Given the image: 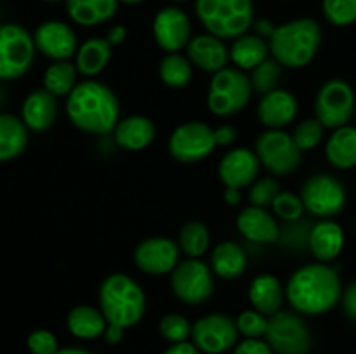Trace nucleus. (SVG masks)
<instances>
[{"label":"nucleus","mask_w":356,"mask_h":354,"mask_svg":"<svg viewBox=\"0 0 356 354\" xmlns=\"http://www.w3.org/2000/svg\"><path fill=\"white\" fill-rule=\"evenodd\" d=\"M256 155L261 165L273 176H289L301 165L302 151L291 134L282 128H268L256 141Z\"/></svg>","instance_id":"nucleus-8"},{"label":"nucleus","mask_w":356,"mask_h":354,"mask_svg":"<svg viewBox=\"0 0 356 354\" xmlns=\"http://www.w3.org/2000/svg\"><path fill=\"white\" fill-rule=\"evenodd\" d=\"M214 137L218 146H232L236 139V128L233 125H221L214 128Z\"/></svg>","instance_id":"nucleus-46"},{"label":"nucleus","mask_w":356,"mask_h":354,"mask_svg":"<svg viewBox=\"0 0 356 354\" xmlns=\"http://www.w3.org/2000/svg\"><path fill=\"white\" fill-rule=\"evenodd\" d=\"M323 14L334 26H350L356 21V0H323Z\"/></svg>","instance_id":"nucleus-40"},{"label":"nucleus","mask_w":356,"mask_h":354,"mask_svg":"<svg viewBox=\"0 0 356 354\" xmlns=\"http://www.w3.org/2000/svg\"><path fill=\"white\" fill-rule=\"evenodd\" d=\"M280 193V184L275 177H263V179H257L252 184L249 193L250 205H256V207L268 208L273 205L275 198Z\"/></svg>","instance_id":"nucleus-42"},{"label":"nucleus","mask_w":356,"mask_h":354,"mask_svg":"<svg viewBox=\"0 0 356 354\" xmlns=\"http://www.w3.org/2000/svg\"><path fill=\"white\" fill-rule=\"evenodd\" d=\"M236 328L245 339H261L263 335H266L268 316L256 309H247V311L240 312L236 318Z\"/></svg>","instance_id":"nucleus-41"},{"label":"nucleus","mask_w":356,"mask_h":354,"mask_svg":"<svg viewBox=\"0 0 356 354\" xmlns=\"http://www.w3.org/2000/svg\"><path fill=\"white\" fill-rule=\"evenodd\" d=\"M28 351L31 354H58L59 344L52 332L45 328H38L28 335Z\"/></svg>","instance_id":"nucleus-43"},{"label":"nucleus","mask_w":356,"mask_h":354,"mask_svg":"<svg viewBox=\"0 0 356 354\" xmlns=\"http://www.w3.org/2000/svg\"><path fill=\"white\" fill-rule=\"evenodd\" d=\"M356 108L355 90L346 80L330 78L320 87L315 97V118L325 128H339L353 118Z\"/></svg>","instance_id":"nucleus-9"},{"label":"nucleus","mask_w":356,"mask_h":354,"mask_svg":"<svg viewBox=\"0 0 356 354\" xmlns=\"http://www.w3.org/2000/svg\"><path fill=\"white\" fill-rule=\"evenodd\" d=\"M172 2H188V0H172Z\"/></svg>","instance_id":"nucleus-55"},{"label":"nucleus","mask_w":356,"mask_h":354,"mask_svg":"<svg viewBox=\"0 0 356 354\" xmlns=\"http://www.w3.org/2000/svg\"><path fill=\"white\" fill-rule=\"evenodd\" d=\"M156 127L152 118L143 115H131L120 118L113 130V139L122 149L127 151H141L155 141Z\"/></svg>","instance_id":"nucleus-23"},{"label":"nucleus","mask_w":356,"mask_h":354,"mask_svg":"<svg viewBox=\"0 0 356 354\" xmlns=\"http://www.w3.org/2000/svg\"><path fill=\"white\" fill-rule=\"evenodd\" d=\"M271 208H273L275 215L285 222L298 221V219H301V215L305 214L306 210L301 194L298 196V194L291 193V191H280L278 196L275 198Z\"/></svg>","instance_id":"nucleus-39"},{"label":"nucleus","mask_w":356,"mask_h":354,"mask_svg":"<svg viewBox=\"0 0 356 354\" xmlns=\"http://www.w3.org/2000/svg\"><path fill=\"white\" fill-rule=\"evenodd\" d=\"M240 235L252 243H275L280 236L277 219L263 207L249 205L236 217Z\"/></svg>","instance_id":"nucleus-22"},{"label":"nucleus","mask_w":356,"mask_h":354,"mask_svg":"<svg viewBox=\"0 0 356 354\" xmlns=\"http://www.w3.org/2000/svg\"><path fill=\"white\" fill-rule=\"evenodd\" d=\"M341 304H343V311L346 318L356 321V281L346 288V292L341 297Z\"/></svg>","instance_id":"nucleus-45"},{"label":"nucleus","mask_w":356,"mask_h":354,"mask_svg":"<svg viewBox=\"0 0 356 354\" xmlns=\"http://www.w3.org/2000/svg\"><path fill=\"white\" fill-rule=\"evenodd\" d=\"M197 16L207 33L218 38H238L254 19L252 0H197Z\"/></svg>","instance_id":"nucleus-5"},{"label":"nucleus","mask_w":356,"mask_h":354,"mask_svg":"<svg viewBox=\"0 0 356 354\" xmlns=\"http://www.w3.org/2000/svg\"><path fill=\"white\" fill-rule=\"evenodd\" d=\"M111 45L106 38L92 37L79 45L75 54V66L80 75L92 78L97 76L108 66L111 59Z\"/></svg>","instance_id":"nucleus-29"},{"label":"nucleus","mask_w":356,"mask_h":354,"mask_svg":"<svg viewBox=\"0 0 356 354\" xmlns=\"http://www.w3.org/2000/svg\"><path fill=\"white\" fill-rule=\"evenodd\" d=\"M252 96L250 78L238 68H222L214 73L209 85L207 106L216 117H233L249 104Z\"/></svg>","instance_id":"nucleus-6"},{"label":"nucleus","mask_w":356,"mask_h":354,"mask_svg":"<svg viewBox=\"0 0 356 354\" xmlns=\"http://www.w3.org/2000/svg\"><path fill=\"white\" fill-rule=\"evenodd\" d=\"M308 246L318 262H332L344 246V231L337 222L325 219L316 222L308 236Z\"/></svg>","instance_id":"nucleus-24"},{"label":"nucleus","mask_w":356,"mask_h":354,"mask_svg":"<svg viewBox=\"0 0 356 354\" xmlns=\"http://www.w3.org/2000/svg\"><path fill=\"white\" fill-rule=\"evenodd\" d=\"M159 332L167 342L177 344L190 339L191 332H193V325H191L190 319L184 318L183 314L169 312V314H165L162 319H160Z\"/></svg>","instance_id":"nucleus-38"},{"label":"nucleus","mask_w":356,"mask_h":354,"mask_svg":"<svg viewBox=\"0 0 356 354\" xmlns=\"http://www.w3.org/2000/svg\"><path fill=\"white\" fill-rule=\"evenodd\" d=\"M44 2H61V0H44Z\"/></svg>","instance_id":"nucleus-54"},{"label":"nucleus","mask_w":356,"mask_h":354,"mask_svg":"<svg viewBox=\"0 0 356 354\" xmlns=\"http://www.w3.org/2000/svg\"><path fill=\"white\" fill-rule=\"evenodd\" d=\"M124 332H125V328H122V326L110 325V323H108L103 337H104V340H106V344H110V346H117V344H120L122 339H124Z\"/></svg>","instance_id":"nucleus-48"},{"label":"nucleus","mask_w":356,"mask_h":354,"mask_svg":"<svg viewBox=\"0 0 356 354\" xmlns=\"http://www.w3.org/2000/svg\"><path fill=\"white\" fill-rule=\"evenodd\" d=\"M270 54V44L259 35H242L235 38L229 49V59L238 69H254L261 62L266 61Z\"/></svg>","instance_id":"nucleus-32"},{"label":"nucleus","mask_w":356,"mask_h":354,"mask_svg":"<svg viewBox=\"0 0 356 354\" xmlns=\"http://www.w3.org/2000/svg\"><path fill=\"white\" fill-rule=\"evenodd\" d=\"M280 78H282V66L278 65L275 59H266V61H263L259 66H256V68L252 69V75H250L252 92L259 94V96H264V94L278 89Z\"/></svg>","instance_id":"nucleus-36"},{"label":"nucleus","mask_w":356,"mask_h":354,"mask_svg":"<svg viewBox=\"0 0 356 354\" xmlns=\"http://www.w3.org/2000/svg\"><path fill=\"white\" fill-rule=\"evenodd\" d=\"M35 40L23 26L0 24V80H16L31 68Z\"/></svg>","instance_id":"nucleus-7"},{"label":"nucleus","mask_w":356,"mask_h":354,"mask_svg":"<svg viewBox=\"0 0 356 354\" xmlns=\"http://www.w3.org/2000/svg\"><path fill=\"white\" fill-rule=\"evenodd\" d=\"M323 130H325V127H323L318 118H306V120L299 121L296 125L294 132H292V139H294V142L302 153L312 151L322 142Z\"/></svg>","instance_id":"nucleus-37"},{"label":"nucleus","mask_w":356,"mask_h":354,"mask_svg":"<svg viewBox=\"0 0 356 354\" xmlns=\"http://www.w3.org/2000/svg\"><path fill=\"white\" fill-rule=\"evenodd\" d=\"M298 97L285 89H275L261 96L257 104V118L266 128H284L298 117Z\"/></svg>","instance_id":"nucleus-19"},{"label":"nucleus","mask_w":356,"mask_h":354,"mask_svg":"<svg viewBox=\"0 0 356 354\" xmlns=\"http://www.w3.org/2000/svg\"><path fill=\"white\" fill-rule=\"evenodd\" d=\"M211 266L200 259L179 260L170 273V288L181 302L198 305L211 298L214 292V276Z\"/></svg>","instance_id":"nucleus-10"},{"label":"nucleus","mask_w":356,"mask_h":354,"mask_svg":"<svg viewBox=\"0 0 356 354\" xmlns=\"http://www.w3.org/2000/svg\"><path fill=\"white\" fill-rule=\"evenodd\" d=\"M118 2H124V3H129V6H136V3H141L143 0H118Z\"/></svg>","instance_id":"nucleus-53"},{"label":"nucleus","mask_w":356,"mask_h":354,"mask_svg":"<svg viewBox=\"0 0 356 354\" xmlns=\"http://www.w3.org/2000/svg\"><path fill=\"white\" fill-rule=\"evenodd\" d=\"M79 75L80 73L75 62H72L70 59L54 61L51 66H47L44 73V89L56 97L70 96L76 87V76Z\"/></svg>","instance_id":"nucleus-33"},{"label":"nucleus","mask_w":356,"mask_h":354,"mask_svg":"<svg viewBox=\"0 0 356 354\" xmlns=\"http://www.w3.org/2000/svg\"><path fill=\"white\" fill-rule=\"evenodd\" d=\"M35 47L52 61H66L79 51V40L70 24L63 21H45L35 30Z\"/></svg>","instance_id":"nucleus-17"},{"label":"nucleus","mask_w":356,"mask_h":354,"mask_svg":"<svg viewBox=\"0 0 356 354\" xmlns=\"http://www.w3.org/2000/svg\"><path fill=\"white\" fill-rule=\"evenodd\" d=\"M193 344L205 354H222L238 342V328L235 319L222 312L204 316L193 325Z\"/></svg>","instance_id":"nucleus-14"},{"label":"nucleus","mask_w":356,"mask_h":354,"mask_svg":"<svg viewBox=\"0 0 356 354\" xmlns=\"http://www.w3.org/2000/svg\"><path fill=\"white\" fill-rule=\"evenodd\" d=\"M66 12L80 26H96L110 21L118 9V0H65Z\"/></svg>","instance_id":"nucleus-28"},{"label":"nucleus","mask_w":356,"mask_h":354,"mask_svg":"<svg viewBox=\"0 0 356 354\" xmlns=\"http://www.w3.org/2000/svg\"><path fill=\"white\" fill-rule=\"evenodd\" d=\"M233 354H275L271 346L261 339H245L235 346Z\"/></svg>","instance_id":"nucleus-44"},{"label":"nucleus","mask_w":356,"mask_h":354,"mask_svg":"<svg viewBox=\"0 0 356 354\" xmlns=\"http://www.w3.org/2000/svg\"><path fill=\"white\" fill-rule=\"evenodd\" d=\"M153 37L167 54L186 49L191 40V23L188 14L176 6L163 7L153 19Z\"/></svg>","instance_id":"nucleus-16"},{"label":"nucleus","mask_w":356,"mask_h":354,"mask_svg":"<svg viewBox=\"0 0 356 354\" xmlns=\"http://www.w3.org/2000/svg\"><path fill=\"white\" fill-rule=\"evenodd\" d=\"M266 342L277 354H308L312 333L305 319L292 311H278L268 318Z\"/></svg>","instance_id":"nucleus-11"},{"label":"nucleus","mask_w":356,"mask_h":354,"mask_svg":"<svg viewBox=\"0 0 356 354\" xmlns=\"http://www.w3.org/2000/svg\"><path fill=\"white\" fill-rule=\"evenodd\" d=\"M270 54L282 68L299 69L315 59L322 44V28L312 17L287 21L268 40Z\"/></svg>","instance_id":"nucleus-3"},{"label":"nucleus","mask_w":356,"mask_h":354,"mask_svg":"<svg viewBox=\"0 0 356 354\" xmlns=\"http://www.w3.org/2000/svg\"><path fill=\"white\" fill-rule=\"evenodd\" d=\"M247 253L238 243L222 242L211 253V269L222 280H236L247 269Z\"/></svg>","instance_id":"nucleus-26"},{"label":"nucleus","mask_w":356,"mask_h":354,"mask_svg":"<svg viewBox=\"0 0 356 354\" xmlns=\"http://www.w3.org/2000/svg\"><path fill=\"white\" fill-rule=\"evenodd\" d=\"M58 118V97L49 90L37 89L28 94L21 106V120L28 130L45 132Z\"/></svg>","instance_id":"nucleus-21"},{"label":"nucleus","mask_w":356,"mask_h":354,"mask_svg":"<svg viewBox=\"0 0 356 354\" xmlns=\"http://www.w3.org/2000/svg\"><path fill=\"white\" fill-rule=\"evenodd\" d=\"M159 75L163 85L170 89H183L191 82L193 76V65L188 59V56L179 54V52H170L165 54L160 61Z\"/></svg>","instance_id":"nucleus-34"},{"label":"nucleus","mask_w":356,"mask_h":354,"mask_svg":"<svg viewBox=\"0 0 356 354\" xmlns=\"http://www.w3.org/2000/svg\"><path fill=\"white\" fill-rule=\"evenodd\" d=\"M325 156L336 169L348 170L356 167V127L344 125L334 128L325 146Z\"/></svg>","instance_id":"nucleus-31"},{"label":"nucleus","mask_w":356,"mask_h":354,"mask_svg":"<svg viewBox=\"0 0 356 354\" xmlns=\"http://www.w3.org/2000/svg\"><path fill=\"white\" fill-rule=\"evenodd\" d=\"M261 170V162L256 151L247 148L229 149L221 158L218 167V174L221 183L226 187H242L250 186L257 180Z\"/></svg>","instance_id":"nucleus-18"},{"label":"nucleus","mask_w":356,"mask_h":354,"mask_svg":"<svg viewBox=\"0 0 356 354\" xmlns=\"http://www.w3.org/2000/svg\"><path fill=\"white\" fill-rule=\"evenodd\" d=\"M186 56L195 68L214 75V73L226 68L229 51L221 38L207 33L191 38L186 47Z\"/></svg>","instance_id":"nucleus-20"},{"label":"nucleus","mask_w":356,"mask_h":354,"mask_svg":"<svg viewBox=\"0 0 356 354\" xmlns=\"http://www.w3.org/2000/svg\"><path fill=\"white\" fill-rule=\"evenodd\" d=\"M222 198L229 207H236V205L242 203V191L236 189V187H226Z\"/></svg>","instance_id":"nucleus-51"},{"label":"nucleus","mask_w":356,"mask_h":354,"mask_svg":"<svg viewBox=\"0 0 356 354\" xmlns=\"http://www.w3.org/2000/svg\"><path fill=\"white\" fill-rule=\"evenodd\" d=\"M58 354H90L87 349H82V347H63V349L58 351Z\"/></svg>","instance_id":"nucleus-52"},{"label":"nucleus","mask_w":356,"mask_h":354,"mask_svg":"<svg viewBox=\"0 0 356 354\" xmlns=\"http://www.w3.org/2000/svg\"><path fill=\"white\" fill-rule=\"evenodd\" d=\"M125 38H127V30H125V26H122V24H115V26H111L106 35V40L110 42L111 47L120 45Z\"/></svg>","instance_id":"nucleus-49"},{"label":"nucleus","mask_w":356,"mask_h":354,"mask_svg":"<svg viewBox=\"0 0 356 354\" xmlns=\"http://www.w3.org/2000/svg\"><path fill=\"white\" fill-rule=\"evenodd\" d=\"M285 297L296 312L318 316L336 307L343 297V285L337 271L325 262L302 266L285 287Z\"/></svg>","instance_id":"nucleus-1"},{"label":"nucleus","mask_w":356,"mask_h":354,"mask_svg":"<svg viewBox=\"0 0 356 354\" xmlns=\"http://www.w3.org/2000/svg\"><path fill=\"white\" fill-rule=\"evenodd\" d=\"M66 326L76 339L92 340L103 337L108 321L101 309L92 305H76L66 316Z\"/></svg>","instance_id":"nucleus-30"},{"label":"nucleus","mask_w":356,"mask_h":354,"mask_svg":"<svg viewBox=\"0 0 356 354\" xmlns=\"http://www.w3.org/2000/svg\"><path fill=\"white\" fill-rule=\"evenodd\" d=\"M181 248L177 242L163 236H153L139 243L134 250V264L139 271L152 276L170 274L179 264Z\"/></svg>","instance_id":"nucleus-15"},{"label":"nucleus","mask_w":356,"mask_h":354,"mask_svg":"<svg viewBox=\"0 0 356 354\" xmlns=\"http://www.w3.org/2000/svg\"><path fill=\"white\" fill-rule=\"evenodd\" d=\"M99 309L110 325L131 328L146 311V295L141 285L124 273H113L99 287Z\"/></svg>","instance_id":"nucleus-4"},{"label":"nucleus","mask_w":356,"mask_h":354,"mask_svg":"<svg viewBox=\"0 0 356 354\" xmlns=\"http://www.w3.org/2000/svg\"><path fill=\"white\" fill-rule=\"evenodd\" d=\"M66 115L79 130L106 135L120 121V103L108 85L97 80H83L66 99Z\"/></svg>","instance_id":"nucleus-2"},{"label":"nucleus","mask_w":356,"mask_h":354,"mask_svg":"<svg viewBox=\"0 0 356 354\" xmlns=\"http://www.w3.org/2000/svg\"><path fill=\"white\" fill-rule=\"evenodd\" d=\"M305 208L316 217H336L346 207V189L343 183L330 174H315L301 187Z\"/></svg>","instance_id":"nucleus-12"},{"label":"nucleus","mask_w":356,"mask_h":354,"mask_svg":"<svg viewBox=\"0 0 356 354\" xmlns=\"http://www.w3.org/2000/svg\"><path fill=\"white\" fill-rule=\"evenodd\" d=\"M285 288L282 287L280 280L273 274H259L252 280L249 287V301L256 311L263 312L264 316H273L282 311L285 301Z\"/></svg>","instance_id":"nucleus-25"},{"label":"nucleus","mask_w":356,"mask_h":354,"mask_svg":"<svg viewBox=\"0 0 356 354\" xmlns=\"http://www.w3.org/2000/svg\"><path fill=\"white\" fill-rule=\"evenodd\" d=\"M275 30H277V26H275V24L271 23V21H268V19L257 21V24H256V31H257V33L256 35L263 37L264 40H270V38L273 37Z\"/></svg>","instance_id":"nucleus-50"},{"label":"nucleus","mask_w":356,"mask_h":354,"mask_svg":"<svg viewBox=\"0 0 356 354\" xmlns=\"http://www.w3.org/2000/svg\"><path fill=\"white\" fill-rule=\"evenodd\" d=\"M353 118H355V121H356V108H355V115H353Z\"/></svg>","instance_id":"nucleus-56"},{"label":"nucleus","mask_w":356,"mask_h":354,"mask_svg":"<svg viewBox=\"0 0 356 354\" xmlns=\"http://www.w3.org/2000/svg\"><path fill=\"white\" fill-rule=\"evenodd\" d=\"M177 245L181 252L191 259H200L211 245V233L209 228L200 221H190L181 228L177 236Z\"/></svg>","instance_id":"nucleus-35"},{"label":"nucleus","mask_w":356,"mask_h":354,"mask_svg":"<svg viewBox=\"0 0 356 354\" xmlns=\"http://www.w3.org/2000/svg\"><path fill=\"white\" fill-rule=\"evenodd\" d=\"M163 354H202V351L198 349L193 342L184 340V342L170 344V346L163 351Z\"/></svg>","instance_id":"nucleus-47"},{"label":"nucleus","mask_w":356,"mask_h":354,"mask_svg":"<svg viewBox=\"0 0 356 354\" xmlns=\"http://www.w3.org/2000/svg\"><path fill=\"white\" fill-rule=\"evenodd\" d=\"M28 146V127L19 117L0 113V163L23 155Z\"/></svg>","instance_id":"nucleus-27"},{"label":"nucleus","mask_w":356,"mask_h":354,"mask_svg":"<svg viewBox=\"0 0 356 354\" xmlns=\"http://www.w3.org/2000/svg\"><path fill=\"white\" fill-rule=\"evenodd\" d=\"M216 146L214 128L198 120L179 125L169 137V153L179 163L202 162Z\"/></svg>","instance_id":"nucleus-13"}]
</instances>
